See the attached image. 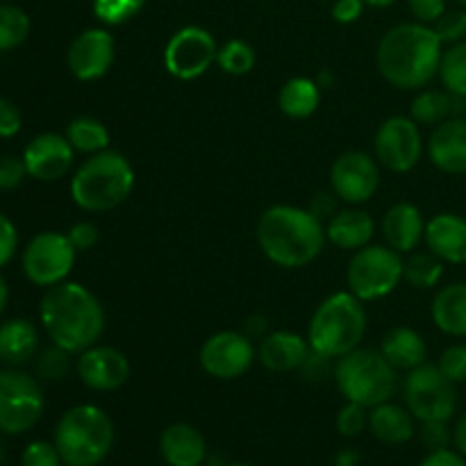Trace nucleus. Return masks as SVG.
<instances>
[{
    "instance_id": "nucleus-1",
    "label": "nucleus",
    "mask_w": 466,
    "mask_h": 466,
    "mask_svg": "<svg viewBox=\"0 0 466 466\" xmlns=\"http://www.w3.org/2000/svg\"><path fill=\"white\" fill-rule=\"evenodd\" d=\"M444 44L426 23H400L380 39L376 64L380 76L399 89H423L440 73Z\"/></svg>"
},
{
    "instance_id": "nucleus-2",
    "label": "nucleus",
    "mask_w": 466,
    "mask_h": 466,
    "mask_svg": "<svg viewBox=\"0 0 466 466\" xmlns=\"http://www.w3.org/2000/svg\"><path fill=\"white\" fill-rule=\"evenodd\" d=\"M39 319L55 346L80 355L100 341L105 332V309L80 282H59L41 299Z\"/></svg>"
},
{
    "instance_id": "nucleus-3",
    "label": "nucleus",
    "mask_w": 466,
    "mask_h": 466,
    "mask_svg": "<svg viewBox=\"0 0 466 466\" xmlns=\"http://www.w3.org/2000/svg\"><path fill=\"white\" fill-rule=\"evenodd\" d=\"M326 226L309 209L273 205L258 221V244L267 259L282 268H300L321 255Z\"/></svg>"
},
{
    "instance_id": "nucleus-4",
    "label": "nucleus",
    "mask_w": 466,
    "mask_h": 466,
    "mask_svg": "<svg viewBox=\"0 0 466 466\" xmlns=\"http://www.w3.org/2000/svg\"><path fill=\"white\" fill-rule=\"evenodd\" d=\"M135 189V168L118 150L89 155L71 180V198L85 212H109Z\"/></svg>"
},
{
    "instance_id": "nucleus-5",
    "label": "nucleus",
    "mask_w": 466,
    "mask_h": 466,
    "mask_svg": "<svg viewBox=\"0 0 466 466\" xmlns=\"http://www.w3.org/2000/svg\"><path fill=\"white\" fill-rule=\"evenodd\" d=\"M367 332V309L362 300L350 291H337L328 296L308 328L309 349L330 360H339L350 350L360 349Z\"/></svg>"
},
{
    "instance_id": "nucleus-6",
    "label": "nucleus",
    "mask_w": 466,
    "mask_h": 466,
    "mask_svg": "<svg viewBox=\"0 0 466 466\" xmlns=\"http://www.w3.org/2000/svg\"><path fill=\"white\" fill-rule=\"evenodd\" d=\"M55 446L66 466H98L114 446V423L96 405H76L55 428Z\"/></svg>"
},
{
    "instance_id": "nucleus-7",
    "label": "nucleus",
    "mask_w": 466,
    "mask_h": 466,
    "mask_svg": "<svg viewBox=\"0 0 466 466\" xmlns=\"http://www.w3.org/2000/svg\"><path fill=\"white\" fill-rule=\"evenodd\" d=\"M335 382L346 400L371 410L391 400L399 387V371L380 350L355 349L335 362Z\"/></svg>"
},
{
    "instance_id": "nucleus-8",
    "label": "nucleus",
    "mask_w": 466,
    "mask_h": 466,
    "mask_svg": "<svg viewBox=\"0 0 466 466\" xmlns=\"http://www.w3.org/2000/svg\"><path fill=\"white\" fill-rule=\"evenodd\" d=\"M403 280V259L390 246H364L349 262L346 282L362 303L390 296Z\"/></svg>"
},
{
    "instance_id": "nucleus-9",
    "label": "nucleus",
    "mask_w": 466,
    "mask_h": 466,
    "mask_svg": "<svg viewBox=\"0 0 466 466\" xmlns=\"http://www.w3.org/2000/svg\"><path fill=\"white\" fill-rule=\"evenodd\" d=\"M46 399L39 380L16 367L0 371V432L23 435L39 423Z\"/></svg>"
},
{
    "instance_id": "nucleus-10",
    "label": "nucleus",
    "mask_w": 466,
    "mask_h": 466,
    "mask_svg": "<svg viewBox=\"0 0 466 466\" xmlns=\"http://www.w3.org/2000/svg\"><path fill=\"white\" fill-rule=\"evenodd\" d=\"M405 405L417 421H451L458 410L455 382L441 373L437 364H421L408 371L403 382Z\"/></svg>"
},
{
    "instance_id": "nucleus-11",
    "label": "nucleus",
    "mask_w": 466,
    "mask_h": 466,
    "mask_svg": "<svg viewBox=\"0 0 466 466\" xmlns=\"http://www.w3.org/2000/svg\"><path fill=\"white\" fill-rule=\"evenodd\" d=\"M77 250L68 235L62 232H39L23 250V273L36 287H55L66 282L76 267Z\"/></svg>"
},
{
    "instance_id": "nucleus-12",
    "label": "nucleus",
    "mask_w": 466,
    "mask_h": 466,
    "mask_svg": "<svg viewBox=\"0 0 466 466\" xmlns=\"http://www.w3.org/2000/svg\"><path fill=\"white\" fill-rule=\"evenodd\" d=\"M218 46L205 27L187 25L168 39L164 66L177 80H196L217 62Z\"/></svg>"
},
{
    "instance_id": "nucleus-13",
    "label": "nucleus",
    "mask_w": 466,
    "mask_h": 466,
    "mask_svg": "<svg viewBox=\"0 0 466 466\" xmlns=\"http://www.w3.org/2000/svg\"><path fill=\"white\" fill-rule=\"evenodd\" d=\"M373 150L380 167L394 173H410L423 155L419 123L410 116H390L376 132Z\"/></svg>"
},
{
    "instance_id": "nucleus-14",
    "label": "nucleus",
    "mask_w": 466,
    "mask_h": 466,
    "mask_svg": "<svg viewBox=\"0 0 466 466\" xmlns=\"http://www.w3.org/2000/svg\"><path fill=\"white\" fill-rule=\"evenodd\" d=\"M258 350H255L253 339L237 330H223L205 339L200 346L198 362L208 376L217 380H235L241 378L250 367H253Z\"/></svg>"
},
{
    "instance_id": "nucleus-15",
    "label": "nucleus",
    "mask_w": 466,
    "mask_h": 466,
    "mask_svg": "<svg viewBox=\"0 0 466 466\" xmlns=\"http://www.w3.org/2000/svg\"><path fill=\"white\" fill-rule=\"evenodd\" d=\"M330 185L337 198H341L344 203H367L380 187V164L362 150H346L332 164Z\"/></svg>"
},
{
    "instance_id": "nucleus-16",
    "label": "nucleus",
    "mask_w": 466,
    "mask_h": 466,
    "mask_svg": "<svg viewBox=\"0 0 466 466\" xmlns=\"http://www.w3.org/2000/svg\"><path fill=\"white\" fill-rule=\"evenodd\" d=\"M114 57H116L114 36L107 30H103V27H91V30L80 32L71 41L66 53V64L77 80L91 82L107 76V71L114 64Z\"/></svg>"
},
{
    "instance_id": "nucleus-17",
    "label": "nucleus",
    "mask_w": 466,
    "mask_h": 466,
    "mask_svg": "<svg viewBox=\"0 0 466 466\" xmlns=\"http://www.w3.org/2000/svg\"><path fill=\"white\" fill-rule=\"evenodd\" d=\"M76 159V150L68 144L66 135L41 132L23 150L27 176L41 182H53L66 176Z\"/></svg>"
},
{
    "instance_id": "nucleus-18",
    "label": "nucleus",
    "mask_w": 466,
    "mask_h": 466,
    "mask_svg": "<svg viewBox=\"0 0 466 466\" xmlns=\"http://www.w3.org/2000/svg\"><path fill=\"white\" fill-rule=\"evenodd\" d=\"M76 371L82 385L94 391H116L130 378V362L112 346H91L77 358Z\"/></svg>"
},
{
    "instance_id": "nucleus-19",
    "label": "nucleus",
    "mask_w": 466,
    "mask_h": 466,
    "mask_svg": "<svg viewBox=\"0 0 466 466\" xmlns=\"http://www.w3.org/2000/svg\"><path fill=\"white\" fill-rule=\"evenodd\" d=\"M428 157L440 171L466 176V118L451 116L432 130Z\"/></svg>"
},
{
    "instance_id": "nucleus-20",
    "label": "nucleus",
    "mask_w": 466,
    "mask_h": 466,
    "mask_svg": "<svg viewBox=\"0 0 466 466\" xmlns=\"http://www.w3.org/2000/svg\"><path fill=\"white\" fill-rule=\"evenodd\" d=\"M428 250L444 264H466V218L460 214H437L426 223Z\"/></svg>"
},
{
    "instance_id": "nucleus-21",
    "label": "nucleus",
    "mask_w": 466,
    "mask_h": 466,
    "mask_svg": "<svg viewBox=\"0 0 466 466\" xmlns=\"http://www.w3.org/2000/svg\"><path fill=\"white\" fill-rule=\"evenodd\" d=\"M309 353H312V349H309V341L303 335L289 330H276L268 332L259 341L258 360L268 371L287 373L300 371Z\"/></svg>"
},
{
    "instance_id": "nucleus-22",
    "label": "nucleus",
    "mask_w": 466,
    "mask_h": 466,
    "mask_svg": "<svg viewBox=\"0 0 466 466\" xmlns=\"http://www.w3.org/2000/svg\"><path fill=\"white\" fill-rule=\"evenodd\" d=\"M382 235L390 248L399 253H414L426 237V221L421 209L412 203H396L382 217Z\"/></svg>"
},
{
    "instance_id": "nucleus-23",
    "label": "nucleus",
    "mask_w": 466,
    "mask_h": 466,
    "mask_svg": "<svg viewBox=\"0 0 466 466\" xmlns=\"http://www.w3.org/2000/svg\"><path fill=\"white\" fill-rule=\"evenodd\" d=\"M159 453L168 466H200L208 458V444L198 428L171 423L159 437Z\"/></svg>"
},
{
    "instance_id": "nucleus-24",
    "label": "nucleus",
    "mask_w": 466,
    "mask_h": 466,
    "mask_svg": "<svg viewBox=\"0 0 466 466\" xmlns=\"http://www.w3.org/2000/svg\"><path fill=\"white\" fill-rule=\"evenodd\" d=\"M373 232H376V221L371 214L358 208L339 209L326 226L328 241L341 250L364 248L373 239Z\"/></svg>"
},
{
    "instance_id": "nucleus-25",
    "label": "nucleus",
    "mask_w": 466,
    "mask_h": 466,
    "mask_svg": "<svg viewBox=\"0 0 466 466\" xmlns=\"http://www.w3.org/2000/svg\"><path fill=\"white\" fill-rule=\"evenodd\" d=\"M380 353L396 371H412V369L426 364L428 346L421 332L408 326H399L387 332L380 344Z\"/></svg>"
},
{
    "instance_id": "nucleus-26",
    "label": "nucleus",
    "mask_w": 466,
    "mask_h": 466,
    "mask_svg": "<svg viewBox=\"0 0 466 466\" xmlns=\"http://www.w3.org/2000/svg\"><path fill=\"white\" fill-rule=\"evenodd\" d=\"M39 349V332L27 319H9L0 323V362L7 367H23Z\"/></svg>"
},
{
    "instance_id": "nucleus-27",
    "label": "nucleus",
    "mask_w": 466,
    "mask_h": 466,
    "mask_svg": "<svg viewBox=\"0 0 466 466\" xmlns=\"http://www.w3.org/2000/svg\"><path fill=\"white\" fill-rule=\"evenodd\" d=\"M369 431L382 444L403 446L414 437V417L408 408H400V405L387 400V403L371 408Z\"/></svg>"
},
{
    "instance_id": "nucleus-28",
    "label": "nucleus",
    "mask_w": 466,
    "mask_h": 466,
    "mask_svg": "<svg viewBox=\"0 0 466 466\" xmlns=\"http://www.w3.org/2000/svg\"><path fill=\"white\" fill-rule=\"evenodd\" d=\"M431 314L444 335L466 337V282L441 287L432 299Z\"/></svg>"
},
{
    "instance_id": "nucleus-29",
    "label": "nucleus",
    "mask_w": 466,
    "mask_h": 466,
    "mask_svg": "<svg viewBox=\"0 0 466 466\" xmlns=\"http://www.w3.org/2000/svg\"><path fill=\"white\" fill-rule=\"evenodd\" d=\"M319 103H321V86L317 80L309 77H291L282 85L280 96H278V105H280L282 114L289 118H308L317 112Z\"/></svg>"
},
{
    "instance_id": "nucleus-30",
    "label": "nucleus",
    "mask_w": 466,
    "mask_h": 466,
    "mask_svg": "<svg viewBox=\"0 0 466 466\" xmlns=\"http://www.w3.org/2000/svg\"><path fill=\"white\" fill-rule=\"evenodd\" d=\"M451 116H453V98L449 91L423 89L414 96L412 105H410V118L417 121L419 126L437 127Z\"/></svg>"
},
{
    "instance_id": "nucleus-31",
    "label": "nucleus",
    "mask_w": 466,
    "mask_h": 466,
    "mask_svg": "<svg viewBox=\"0 0 466 466\" xmlns=\"http://www.w3.org/2000/svg\"><path fill=\"white\" fill-rule=\"evenodd\" d=\"M66 139L76 153L96 155L109 148V130L94 116H77L68 123Z\"/></svg>"
},
{
    "instance_id": "nucleus-32",
    "label": "nucleus",
    "mask_w": 466,
    "mask_h": 466,
    "mask_svg": "<svg viewBox=\"0 0 466 466\" xmlns=\"http://www.w3.org/2000/svg\"><path fill=\"white\" fill-rule=\"evenodd\" d=\"M444 276V262L428 253H410L403 262V280L414 289H432Z\"/></svg>"
},
{
    "instance_id": "nucleus-33",
    "label": "nucleus",
    "mask_w": 466,
    "mask_h": 466,
    "mask_svg": "<svg viewBox=\"0 0 466 466\" xmlns=\"http://www.w3.org/2000/svg\"><path fill=\"white\" fill-rule=\"evenodd\" d=\"M437 76L449 94L466 96V41H460L444 50Z\"/></svg>"
},
{
    "instance_id": "nucleus-34",
    "label": "nucleus",
    "mask_w": 466,
    "mask_h": 466,
    "mask_svg": "<svg viewBox=\"0 0 466 466\" xmlns=\"http://www.w3.org/2000/svg\"><path fill=\"white\" fill-rule=\"evenodd\" d=\"M30 35V16L21 7L0 5V53L18 48Z\"/></svg>"
},
{
    "instance_id": "nucleus-35",
    "label": "nucleus",
    "mask_w": 466,
    "mask_h": 466,
    "mask_svg": "<svg viewBox=\"0 0 466 466\" xmlns=\"http://www.w3.org/2000/svg\"><path fill=\"white\" fill-rule=\"evenodd\" d=\"M217 64L228 76H248L255 68V50L253 46L241 39L228 41L218 48Z\"/></svg>"
},
{
    "instance_id": "nucleus-36",
    "label": "nucleus",
    "mask_w": 466,
    "mask_h": 466,
    "mask_svg": "<svg viewBox=\"0 0 466 466\" xmlns=\"http://www.w3.org/2000/svg\"><path fill=\"white\" fill-rule=\"evenodd\" d=\"M71 355L68 350L59 349V346H48L39 353L36 358V376L41 380H48V382H59L68 376L71 371Z\"/></svg>"
},
{
    "instance_id": "nucleus-37",
    "label": "nucleus",
    "mask_w": 466,
    "mask_h": 466,
    "mask_svg": "<svg viewBox=\"0 0 466 466\" xmlns=\"http://www.w3.org/2000/svg\"><path fill=\"white\" fill-rule=\"evenodd\" d=\"M144 5L146 0H94V14L107 25H121L139 14Z\"/></svg>"
},
{
    "instance_id": "nucleus-38",
    "label": "nucleus",
    "mask_w": 466,
    "mask_h": 466,
    "mask_svg": "<svg viewBox=\"0 0 466 466\" xmlns=\"http://www.w3.org/2000/svg\"><path fill=\"white\" fill-rule=\"evenodd\" d=\"M432 30L437 32L441 44L453 46L460 44V41H466V9H453V12L446 9V12L432 23Z\"/></svg>"
},
{
    "instance_id": "nucleus-39",
    "label": "nucleus",
    "mask_w": 466,
    "mask_h": 466,
    "mask_svg": "<svg viewBox=\"0 0 466 466\" xmlns=\"http://www.w3.org/2000/svg\"><path fill=\"white\" fill-rule=\"evenodd\" d=\"M364 428H369L367 408L346 400V405L337 414V432L341 437H358L360 432H364Z\"/></svg>"
},
{
    "instance_id": "nucleus-40",
    "label": "nucleus",
    "mask_w": 466,
    "mask_h": 466,
    "mask_svg": "<svg viewBox=\"0 0 466 466\" xmlns=\"http://www.w3.org/2000/svg\"><path fill=\"white\" fill-rule=\"evenodd\" d=\"M437 367L441 369L446 378L455 385L466 382V344H453L440 355V362Z\"/></svg>"
},
{
    "instance_id": "nucleus-41",
    "label": "nucleus",
    "mask_w": 466,
    "mask_h": 466,
    "mask_svg": "<svg viewBox=\"0 0 466 466\" xmlns=\"http://www.w3.org/2000/svg\"><path fill=\"white\" fill-rule=\"evenodd\" d=\"M23 466H62V455H59L55 441H32L25 446L21 455Z\"/></svg>"
},
{
    "instance_id": "nucleus-42",
    "label": "nucleus",
    "mask_w": 466,
    "mask_h": 466,
    "mask_svg": "<svg viewBox=\"0 0 466 466\" xmlns=\"http://www.w3.org/2000/svg\"><path fill=\"white\" fill-rule=\"evenodd\" d=\"M335 362L337 360H330L326 358V355L321 353H309L308 360L303 362V367H300V373H303V378L308 382H326L328 378H335Z\"/></svg>"
},
{
    "instance_id": "nucleus-43",
    "label": "nucleus",
    "mask_w": 466,
    "mask_h": 466,
    "mask_svg": "<svg viewBox=\"0 0 466 466\" xmlns=\"http://www.w3.org/2000/svg\"><path fill=\"white\" fill-rule=\"evenodd\" d=\"M27 176V168L23 157H14V155H5L0 157V191L16 189Z\"/></svg>"
},
{
    "instance_id": "nucleus-44",
    "label": "nucleus",
    "mask_w": 466,
    "mask_h": 466,
    "mask_svg": "<svg viewBox=\"0 0 466 466\" xmlns=\"http://www.w3.org/2000/svg\"><path fill=\"white\" fill-rule=\"evenodd\" d=\"M421 437L431 451L449 449L453 441V431L449 428V421H426L421 423Z\"/></svg>"
},
{
    "instance_id": "nucleus-45",
    "label": "nucleus",
    "mask_w": 466,
    "mask_h": 466,
    "mask_svg": "<svg viewBox=\"0 0 466 466\" xmlns=\"http://www.w3.org/2000/svg\"><path fill=\"white\" fill-rule=\"evenodd\" d=\"M18 250L16 226L5 214H0V268L7 267Z\"/></svg>"
},
{
    "instance_id": "nucleus-46",
    "label": "nucleus",
    "mask_w": 466,
    "mask_h": 466,
    "mask_svg": "<svg viewBox=\"0 0 466 466\" xmlns=\"http://www.w3.org/2000/svg\"><path fill=\"white\" fill-rule=\"evenodd\" d=\"M23 116L21 109L7 98H0V139H9L21 132Z\"/></svg>"
},
{
    "instance_id": "nucleus-47",
    "label": "nucleus",
    "mask_w": 466,
    "mask_h": 466,
    "mask_svg": "<svg viewBox=\"0 0 466 466\" xmlns=\"http://www.w3.org/2000/svg\"><path fill=\"white\" fill-rule=\"evenodd\" d=\"M66 235L77 253H82V250H91L96 244H98V228L89 221L76 223V226H71V230H68Z\"/></svg>"
},
{
    "instance_id": "nucleus-48",
    "label": "nucleus",
    "mask_w": 466,
    "mask_h": 466,
    "mask_svg": "<svg viewBox=\"0 0 466 466\" xmlns=\"http://www.w3.org/2000/svg\"><path fill=\"white\" fill-rule=\"evenodd\" d=\"M410 12L419 23H435L446 12V0H408Z\"/></svg>"
},
{
    "instance_id": "nucleus-49",
    "label": "nucleus",
    "mask_w": 466,
    "mask_h": 466,
    "mask_svg": "<svg viewBox=\"0 0 466 466\" xmlns=\"http://www.w3.org/2000/svg\"><path fill=\"white\" fill-rule=\"evenodd\" d=\"M308 209L319 218V221H330V218L339 212V209H337V194L335 191H332V194L330 191H319V194H314V198L309 200Z\"/></svg>"
},
{
    "instance_id": "nucleus-50",
    "label": "nucleus",
    "mask_w": 466,
    "mask_h": 466,
    "mask_svg": "<svg viewBox=\"0 0 466 466\" xmlns=\"http://www.w3.org/2000/svg\"><path fill=\"white\" fill-rule=\"evenodd\" d=\"M362 12L364 0H335V5H332V18L337 23H344V25L358 21Z\"/></svg>"
},
{
    "instance_id": "nucleus-51",
    "label": "nucleus",
    "mask_w": 466,
    "mask_h": 466,
    "mask_svg": "<svg viewBox=\"0 0 466 466\" xmlns=\"http://www.w3.org/2000/svg\"><path fill=\"white\" fill-rule=\"evenodd\" d=\"M419 466H466V460L462 453H458V451L440 449V451H431Z\"/></svg>"
},
{
    "instance_id": "nucleus-52",
    "label": "nucleus",
    "mask_w": 466,
    "mask_h": 466,
    "mask_svg": "<svg viewBox=\"0 0 466 466\" xmlns=\"http://www.w3.org/2000/svg\"><path fill=\"white\" fill-rule=\"evenodd\" d=\"M244 335L248 339H259L262 341L264 337L268 335V319L262 317V314H253V317L246 319V326H244Z\"/></svg>"
},
{
    "instance_id": "nucleus-53",
    "label": "nucleus",
    "mask_w": 466,
    "mask_h": 466,
    "mask_svg": "<svg viewBox=\"0 0 466 466\" xmlns=\"http://www.w3.org/2000/svg\"><path fill=\"white\" fill-rule=\"evenodd\" d=\"M453 444L458 453H462L466 458V410L458 417L453 426Z\"/></svg>"
},
{
    "instance_id": "nucleus-54",
    "label": "nucleus",
    "mask_w": 466,
    "mask_h": 466,
    "mask_svg": "<svg viewBox=\"0 0 466 466\" xmlns=\"http://www.w3.org/2000/svg\"><path fill=\"white\" fill-rule=\"evenodd\" d=\"M360 453L355 449H344L337 453V466H358Z\"/></svg>"
},
{
    "instance_id": "nucleus-55",
    "label": "nucleus",
    "mask_w": 466,
    "mask_h": 466,
    "mask_svg": "<svg viewBox=\"0 0 466 466\" xmlns=\"http://www.w3.org/2000/svg\"><path fill=\"white\" fill-rule=\"evenodd\" d=\"M7 300H9V287H7V280L3 278V273H0V314H3L5 308H7Z\"/></svg>"
},
{
    "instance_id": "nucleus-56",
    "label": "nucleus",
    "mask_w": 466,
    "mask_h": 466,
    "mask_svg": "<svg viewBox=\"0 0 466 466\" xmlns=\"http://www.w3.org/2000/svg\"><path fill=\"white\" fill-rule=\"evenodd\" d=\"M367 5H371V7H390V5H394L396 0H364Z\"/></svg>"
},
{
    "instance_id": "nucleus-57",
    "label": "nucleus",
    "mask_w": 466,
    "mask_h": 466,
    "mask_svg": "<svg viewBox=\"0 0 466 466\" xmlns=\"http://www.w3.org/2000/svg\"><path fill=\"white\" fill-rule=\"evenodd\" d=\"M455 3H458V5H462V7L466 9V0H455Z\"/></svg>"
},
{
    "instance_id": "nucleus-58",
    "label": "nucleus",
    "mask_w": 466,
    "mask_h": 466,
    "mask_svg": "<svg viewBox=\"0 0 466 466\" xmlns=\"http://www.w3.org/2000/svg\"><path fill=\"white\" fill-rule=\"evenodd\" d=\"M0 464H3V444H0Z\"/></svg>"
},
{
    "instance_id": "nucleus-59",
    "label": "nucleus",
    "mask_w": 466,
    "mask_h": 466,
    "mask_svg": "<svg viewBox=\"0 0 466 466\" xmlns=\"http://www.w3.org/2000/svg\"><path fill=\"white\" fill-rule=\"evenodd\" d=\"M228 466H250V464H228Z\"/></svg>"
}]
</instances>
